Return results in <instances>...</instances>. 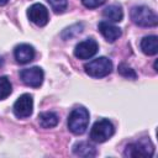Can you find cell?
<instances>
[{
	"label": "cell",
	"mask_w": 158,
	"mask_h": 158,
	"mask_svg": "<svg viewBox=\"0 0 158 158\" xmlns=\"http://www.w3.org/2000/svg\"><path fill=\"white\" fill-rule=\"evenodd\" d=\"M73 153L78 157H95L96 156V149L93 144H90L89 142H78L73 146Z\"/></svg>",
	"instance_id": "12"
},
{
	"label": "cell",
	"mask_w": 158,
	"mask_h": 158,
	"mask_svg": "<svg viewBox=\"0 0 158 158\" xmlns=\"http://www.w3.org/2000/svg\"><path fill=\"white\" fill-rule=\"evenodd\" d=\"M14 114L17 118H26L32 115L33 111V99L30 94L21 95L12 106Z\"/></svg>",
	"instance_id": "7"
},
{
	"label": "cell",
	"mask_w": 158,
	"mask_h": 158,
	"mask_svg": "<svg viewBox=\"0 0 158 158\" xmlns=\"http://www.w3.org/2000/svg\"><path fill=\"white\" fill-rule=\"evenodd\" d=\"M35 54H36L35 48L31 44H27V43L17 44L15 47V49H14L15 59L20 64H27V63H30L31 60H33Z\"/></svg>",
	"instance_id": "10"
},
{
	"label": "cell",
	"mask_w": 158,
	"mask_h": 158,
	"mask_svg": "<svg viewBox=\"0 0 158 158\" xmlns=\"http://www.w3.org/2000/svg\"><path fill=\"white\" fill-rule=\"evenodd\" d=\"M47 1L51 5L52 10L57 14L63 12L68 6V0H47Z\"/></svg>",
	"instance_id": "17"
},
{
	"label": "cell",
	"mask_w": 158,
	"mask_h": 158,
	"mask_svg": "<svg viewBox=\"0 0 158 158\" xmlns=\"http://www.w3.org/2000/svg\"><path fill=\"white\" fill-rule=\"evenodd\" d=\"M132 21L141 27H154L158 23V17L153 10L147 6H135L131 10Z\"/></svg>",
	"instance_id": "2"
},
{
	"label": "cell",
	"mask_w": 158,
	"mask_h": 158,
	"mask_svg": "<svg viewBox=\"0 0 158 158\" xmlns=\"http://www.w3.org/2000/svg\"><path fill=\"white\" fill-rule=\"evenodd\" d=\"M98 49H99L98 42L93 38H88V40L79 42L75 46L74 56L79 59H89L98 53Z\"/></svg>",
	"instance_id": "9"
},
{
	"label": "cell",
	"mask_w": 158,
	"mask_h": 158,
	"mask_svg": "<svg viewBox=\"0 0 158 158\" xmlns=\"http://www.w3.org/2000/svg\"><path fill=\"white\" fill-rule=\"evenodd\" d=\"M2 64H4V59H2V57L0 56V67H2Z\"/></svg>",
	"instance_id": "21"
},
{
	"label": "cell",
	"mask_w": 158,
	"mask_h": 158,
	"mask_svg": "<svg viewBox=\"0 0 158 158\" xmlns=\"http://www.w3.org/2000/svg\"><path fill=\"white\" fill-rule=\"evenodd\" d=\"M102 16L106 20L111 21V22H120L123 19V11H122V9H121L120 5L114 4V5H110V6H107V7L104 9Z\"/></svg>",
	"instance_id": "14"
},
{
	"label": "cell",
	"mask_w": 158,
	"mask_h": 158,
	"mask_svg": "<svg viewBox=\"0 0 158 158\" xmlns=\"http://www.w3.org/2000/svg\"><path fill=\"white\" fill-rule=\"evenodd\" d=\"M114 133H115V127L112 122L109 121L107 118H101L93 125L90 130V139L96 143H102L107 141L110 137H112Z\"/></svg>",
	"instance_id": "3"
},
{
	"label": "cell",
	"mask_w": 158,
	"mask_h": 158,
	"mask_svg": "<svg viewBox=\"0 0 158 158\" xmlns=\"http://www.w3.org/2000/svg\"><path fill=\"white\" fill-rule=\"evenodd\" d=\"M141 49L147 56H154L158 52V37L146 36L141 41Z\"/></svg>",
	"instance_id": "13"
},
{
	"label": "cell",
	"mask_w": 158,
	"mask_h": 158,
	"mask_svg": "<svg viewBox=\"0 0 158 158\" xmlns=\"http://www.w3.org/2000/svg\"><path fill=\"white\" fill-rule=\"evenodd\" d=\"M85 73L93 78H102L111 73L112 62L106 57H99L84 65Z\"/></svg>",
	"instance_id": "5"
},
{
	"label": "cell",
	"mask_w": 158,
	"mask_h": 158,
	"mask_svg": "<svg viewBox=\"0 0 158 158\" xmlns=\"http://www.w3.org/2000/svg\"><path fill=\"white\" fill-rule=\"evenodd\" d=\"M98 28L100 31V33L104 36V38L109 42H115L116 40H118V37H121V30L110 23L109 21H101L98 25Z\"/></svg>",
	"instance_id": "11"
},
{
	"label": "cell",
	"mask_w": 158,
	"mask_h": 158,
	"mask_svg": "<svg viewBox=\"0 0 158 158\" xmlns=\"http://www.w3.org/2000/svg\"><path fill=\"white\" fill-rule=\"evenodd\" d=\"M9 2V0H0V6H2V5H6Z\"/></svg>",
	"instance_id": "20"
},
{
	"label": "cell",
	"mask_w": 158,
	"mask_h": 158,
	"mask_svg": "<svg viewBox=\"0 0 158 158\" xmlns=\"http://www.w3.org/2000/svg\"><path fill=\"white\" fill-rule=\"evenodd\" d=\"M12 91V86L11 83L7 77H0V100L6 99Z\"/></svg>",
	"instance_id": "16"
},
{
	"label": "cell",
	"mask_w": 158,
	"mask_h": 158,
	"mask_svg": "<svg viewBox=\"0 0 158 158\" xmlns=\"http://www.w3.org/2000/svg\"><path fill=\"white\" fill-rule=\"evenodd\" d=\"M27 16H28L31 22H33L35 25H37L40 27L46 26L48 23V20H49L47 7L40 2L30 6V9L27 10Z\"/></svg>",
	"instance_id": "8"
},
{
	"label": "cell",
	"mask_w": 158,
	"mask_h": 158,
	"mask_svg": "<svg viewBox=\"0 0 158 158\" xmlns=\"http://www.w3.org/2000/svg\"><path fill=\"white\" fill-rule=\"evenodd\" d=\"M20 78L23 84L31 88H40L43 83L44 73L40 67L25 68L20 72Z\"/></svg>",
	"instance_id": "6"
},
{
	"label": "cell",
	"mask_w": 158,
	"mask_h": 158,
	"mask_svg": "<svg viewBox=\"0 0 158 158\" xmlns=\"http://www.w3.org/2000/svg\"><path fill=\"white\" fill-rule=\"evenodd\" d=\"M58 122H59V118H58V115L56 112L46 111V112H41L38 115V123L43 128L56 127L58 125Z\"/></svg>",
	"instance_id": "15"
},
{
	"label": "cell",
	"mask_w": 158,
	"mask_h": 158,
	"mask_svg": "<svg viewBox=\"0 0 158 158\" xmlns=\"http://www.w3.org/2000/svg\"><path fill=\"white\" fill-rule=\"evenodd\" d=\"M106 0H81L83 5L88 9H95V7H99L101 6L102 4H105Z\"/></svg>",
	"instance_id": "19"
},
{
	"label": "cell",
	"mask_w": 158,
	"mask_h": 158,
	"mask_svg": "<svg viewBox=\"0 0 158 158\" xmlns=\"http://www.w3.org/2000/svg\"><path fill=\"white\" fill-rule=\"evenodd\" d=\"M89 125V111L83 107H75L68 116V128L74 135H83Z\"/></svg>",
	"instance_id": "1"
},
{
	"label": "cell",
	"mask_w": 158,
	"mask_h": 158,
	"mask_svg": "<svg viewBox=\"0 0 158 158\" xmlns=\"http://www.w3.org/2000/svg\"><path fill=\"white\" fill-rule=\"evenodd\" d=\"M118 73L122 75V77H125V78H128V79H136L137 78V74H136V72L131 68V67H128L127 64H125V63H121L120 65H118Z\"/></svg>",
	"instance_id": "18"
},
{
	"label": "cell",
	"mask_w": 158,
	"mask_h": 158,
	"mask_svg": "<svg viewBox=\"0 0 158 158\" xmlns=\"http://www.w3.org/2000/svg\"><path fill=\"white\" fill-rule=\"evenodd\" d=\"M154 153V146L149 138L143 137L137 142L126 146L123 156L125 157H152Z\"/></svg>",
	"instance_id": "4"
}]
</instances>
